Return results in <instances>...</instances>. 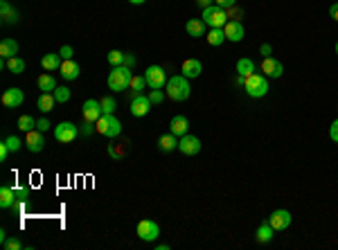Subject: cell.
Instances as JSON below:
<instances>
[{
  "instance_id": "cell-38",
  "label": "cell",
  "mask_w": 338,
  "mask_h": 250,
  "mask_svg": "<svg viewBox=\"0 0 338 250\" xmlns=\"http://www.w3.org/2000/svg\"><path fill=\"white\" fill-rule=\"evenodd\" d=\"M14 194H16V201H27L29 199L27 187H14Z\"/></svg>"
},
{
  "instance_id": "cell-32",
  "label": "cell",
  "mask_w": 338,
  "mask_h": 250,
  "mask_svg": "<svg viewBox=\"0 0 338 250\" xmlns=\"http://www.w3.org/2000/svg\"><path fill=\"white\" fill-rule=\"evenodd\" d=\"M18 129H20V131H25V133L34 131V129H36V119L32 115H20L18 117Z\"/></svg>"
},
{
  "instance_id": "cell-6",
  "label": "cell",
  "mask_w": 338,
  "mask_h": 250,
  "mask_svg": "<svg viewBox=\"0 0 338 250\" xmlns=\"http://www.w3.org/2000/svg\"><path fill=\"white\" fill-rule=\"evenodd\" d=\"M144 79H147V86L151 88V90H160V88L167 86V72L160 66H149L147 70H144Z\"/></svg>"
},
{
  "instance_id": "cell-14",
  "label": "cell",
  "mask_w": 338,
  "mask_h": 250,
  "mask_svg": "<svg viewBox=\"0 0 338 250\" xmlns=\"http://www.w3.org/2000/svg\"><path fill=\"white\" fill-rule=\"evenodd\" d=\"M262 70L266 72V77H273V79H278V77H282V75H284V66H282V61L273 59V56H264V61H262Z\"/></svg>"
},
{
  "instance_id": "cell-46",
  "label": "cell",
  "mask_w": 338,
  "mask_h": 250,
  "mask_svg": "<svg viewBox=\"0 0 338 250\" xmlns=\"http://www.w3.org/2000/svg\"><path fill=\"white\" fill-rule=\"evenodd\" d=\"M25 203H27V201H16L12 205V210L16 212V214H23V212H25Z\"/></svg>"
},
{
  "instance_id": "cell-10",
  "label": "cell",
  "mask_w": 338,
  "mask_h": 250,
  "mask_svg": "<svg viewBox=\"0 0 338 250\" xmlns=\"http://www.w3.org/2000/svg\"><path fill=\"white\" fill-rule=\"evenodd\" d=\"M178 151H180V153H185V155H196L201 151V140L196 138V135L185 133L183 138L178 140Z\"/></svg>"
},
{
  "instance_id": "cell-15",
  "label": "cell",
  "mask_w": 338,
  "mask_h": 250,
  "mask_svg": "<svg viewBox=\"0 0 338 250\" xmlns=\"http://www.w3.org/2000/svg\"><path fill=\"white\" fill-rule=\"evenodd\" d=\"M203 72V64L199 59H185L183 66H180V75L187 77V79H196V77H201Z\"/></svg>"
},
{
  "instance_id": "cell-55",
  "label": "cell",
  "mask_w": 338,
  "mask_h": 250,
  "mask_svg": "<svg viewBox=\"0 0 338 250\" xmlns=\"http://www.w3.org/2000/svg\"><path fill=\"white\" fill-rule=\"evenodd\" d=\"M336 54H338V43H336Z\"/></svg>"
},
{
  "instance_id": "cell-23",
  "label": "cell",
  "mask_w": 338,
  "mask_h": 250,
  "mask_svg": "<svg viewBox=\"0 0 338 250\" xmlns=\"http://www.w3.org/2000/svg\"><path fill=\"white\" fill-rule=\"evenodd\" d=\"M18 54V43L14 39H3L0 41V56L3 59H12Z\"/></svg>"
},
{
  "instance_id": "cell-37",
  "label": "cell",
  "mask_w": 338,
  "mask_h": 250,
  "mask_svg": "<svg viewBox=\"0 0 338 250\" xmlns=\"http://www.w3.org/2000/svg\"><path fill=\"white\" fill-rule=\"evenodd\" d=\"M54 97H56V102H59V104H66L68 100H70V90H68L66 86H59L54 90Z\"/></svg>"
},
{
  "instance_id": "cell-2",
  "label": "cell",
  "mask_w": 338,
  "mask_h": 250,
  "mask_svg": "<svg viewBox=\"0 0 338 250\" xmlns=\"http://www.w3.org/2000/svg\"><path fill=\"white\" fill-rule=\"evenodd\" d=\"M167 97L169 100H174V102H185V100H190V92H192V88H190V79L183 75H174L171 79H167Z\"/></svg>"
},
{
  "instance_id": "cell-56",
  "label": "cell",
  "mask_w": 338,
  "mask_h": 250,
  "mask_svg": "<svg viewBox=\"0 0 338 250\" xmlns=\"http://www.w3.org/2000/svg\"><path fill=\"white\" fill-rule=\"evenodd\" d=\"M336 3H338V0H336Z\"/></svg>"
},
{
  "instance_id": "cell-18",
  "label": "cell",
  "mask_w": 338,
  "mask_h": 250,
  "mask_svg": "<svg viewBox=\"0 0 338 250\" xmlns=\"http://www.w3.org/2000/svg\"><path fill=\"white\" fill-rule=\"evenodd\" d=\"M61 77H64L66 81H75L77 77H79V72H81V68H79V64H75L72 59H66L64 64H61Z\"/></svg>"
},
{
  "instance_id": "cell-47",
  "label": "cell",
  "mask_w": 338,
  "mask_h": 250,
  "mask_svg": "<svg viewBox=\"0 0 338 250\" xmlns=\"http://www.w3.org/2000/svg\"><path fill=\"white\" fill-rule=\"evenodd\" d=\"M9 151H12V149L7 147V142H3V144H0V160H3V163H5V160H7Z\"/></svg>"
},
{
  "instance_id": "cell-35",
  "label": "cell",
  "mask_w": 338,
  "mask_h": 250,
  "mask_svg": "<svg viewBox=\"0 0 338 250\" xmlns=\"http://www.w3.org/2000/svg\"><path fill=\"white\" fill-rule=\"evenodd\" d=\"M106 59H108V64H111L113 68H115V66H124V52H119V50H111V52H108V56H106Z\"/></svg>"
},
{
  "instance_id": "cell-22",
  "label": "cell",
  "mask_w": 338,
  "mask_h": 250,
  "mask_svg": "<svg viewBox=\"0 0 338 250\" xmlns=\"http://www.w3.org/2000/svg\"><path fill=\"white\" fill-rule=\"evenodd\" d=\"M54 104H56L54 92H41L39 100H36V106H39L41 113H50L52 108H54Z\"/></svg>"
},
{
  "instance_id": "cell-50",
  "label": "cell",
  "mask_w": 338,
  "mask_h": 250,
  "mask_svg": "<svg viewBox=\"0 0 338 250\" xmlns=\"http://www.w3.org/2000/svg\"><path fill=\"white\" fill-rule=\"evenodd\" d=\"M329 16H331V18H334L336 23H338V3H334V5H331V7H329Z\"/></svg>"
},
{
  "instance_id": "cell-49",
  "label": "cell",
  "mask_w": 338,
  "mask_h": 250,
  "mask_svg": "<svg viewBox=\"0 0 338 250\" xmlns=\"http://www.w3.org/2000/svg\"><path fill=\"white\" fill-rule=\"evenodd\" d=\"M124 66H127V68H133V66H135V56H133V54H124Z\"/></svg>"
},
{
  "instance_id": "cell-9",
  "label": "cell",
  "mask_w": 338,
  "mask_h": 250,
  "mask_svg": "<svg viewBox=\"0 0 338 250\" xmlns=\"http://www.w3.org/2000/svg\"><path fill=\"white\" fill-rule=\"evenodd\" d=\"M151 100H149L147 95H135L133 100H131V115L133 117H144V115H149V111H151Z\"/></svg>"
},
{
  "instance_id": "cell-3",
  "label": "cell",
  "mask_w": 338,
  "mask_h": 250,
  "mask_svg": "<svg viewBox=\"0 0 338 250\" xmlns=\"http://www.w3.org/2000/svg\"><path fill=\"white\" fill-rule=\"evenodd\" d=\"M243 88H246L248 97H253V100H259V97H266L268 92V79L264 75H257V72H253V75L246 77V83H243Z\"/></svg>"
},
{
  "instance_id": "cell-16",
  "label": "cell",
  "mask_w": 338,
  "mask_h": 250,
  "mask_svg": "<svg viewBox=\"0 0 338 250\" xmlns=\"http://www.w3.org/2000/svg\"><path fill=\"white\" fill-rule=\"evenodd\" d=\"M81 113H84V119H88V122H95V124H97V119L104 115L102 104L97 100H88L84 104V108H81Z\"/></svg>"
},
{
  "instance_id": "cell-43",
  "label": "cell",
  "mask_w": 338,
  "mask_h": 250,
  "mask_svg": "<svg viewBox=\"0 0 338 250\" xmlns=\"http://www.w3.org/2000/svg\"><path fill=\"white\" fill-rule=\"evenodd\" d=\"M36 129H39L41 133H45V131H50V119H36Z\"/></svg>"
},
{
  "instance_id": "cell-48",
  "label": "cell",
  "mask_w": 338,
  "mask_h": 250,
  "mask_svg": "<svg viewBox=\"0 0 338 250\" xmlns=\"http://www.w3.org/2000/svg\"><path fill=\"white\" fill-rule=\"evenodd\" d=\"M108 155H111V158H122V151H117L115 144H108Z\"/></svg>"
},
{
  "instance_id": "cell-30",
  "label": "cell",
  "mask_w": 338,
  "mask_h": 250,
  "mask_svg": "<svg viewBox=\"0 0 338 250\" xmlns=\"http://www.w3.org/2000/svg\"><path fill=\"white\" fill-rule=\"evenodd\" d=\"M255 72V61H251V59H239L237 61V75H241V77H248V75H253Z\"/></svg>"
},
{
  "instance_id": "cell-39",
  "label": "cell",
  "mask_w": 338,
  "mask_h": 250,
  "mask_svg": "<svg viewBox=\"0 0 338 250\" xmlns=\"http://www.w3.org/2000/svg\"><path fill=\"white\" fill-rule=\"evenodd\" d=\"M5 142H7V147H9V149H12V151H14V153H16V151L20 149V140L16 138V135H9V138H7V140H5Z\"/></svg>"
},
{
  "instance_id": "cell-5",
  "label": "cell",
  "mask_w": 338,
  "mask_h": 250,
  "mask_svg": "<svg viewBox=\"0 0 338 250\" xmlns=\"http://www.w3.org/2000/svg\"><path fill=\"white\" fill-rule=\"evenodd\" d=\"M97 131L106 138H117L122 133V122L115 115H102L97 119Z\"/></svg>"
},
{
  "instance_id": "cell-13",
  "label": "cell",
  "mask_w": 338,
  "mask_h": 250,
  "mask_svg": "<svg viewBox=\"0 0 338 250\" xmlns=\"http://www.w3.org/2000/svg\"><path fill=\"white\" fill-rule=\"evenodd\" d=\"M23 102H25V95H23V90H20V88H7V90L3 92V106L18 108Z\"/></svg>"
},
{
  "instance_id": "cell-29",
  "label": "cell",
  "mask_w": 338,
  "mask_h": 250,
  "mask_svg": "<svg viewBox=\"0 0 338 250\" xmlns=\"http://www.w3.org/2000/svg\"><path fill=\"white\" fill-rule=\"evenodd\" d=\"M39 88L43 92H54L59 86H56V79L52 75H41L39 77Z\"/></svg>"
},
{
  "instance_id": "cell-40",
  "label": "cell",
  "mask_w": 338,
  "mask_h": 250,
  "mask_svg": "<svg viewBox=\"0 0 338 250\" xmlns=\"http://www.w3.org/2000/svg\"><path fill=\"white\" fill-rule=\"evenodd\" d=\"M3 246L7 248V250H18V248H23V243H20V239L14 237V239H7V241H5Z\"/></svg>"
},
{
  "instance_id": "cell-21",
  "label": "cell",
  "mask_w": 338,
  "mask_h": 250,
  "mask_svg": "<svg viewBox=\"0 0 338 250\" xmlns=\"http://www.w3.org/2000/svg\"><path fill=\"white\" fill-rule=\"evenodd\" d=\"M14 203H16V194H14V187L3 185V187H0V207H3V210H12Z\"/></svg>"
},
{
  "instance_id": "cell-36",
  "label": "cell",
  "mask_w": 338,
  "mask_h": 250,
  "mask_svg": "<svg viewBox=\"0 0 338 250\" xmlns=\"http://www.w3.org/2000/svg\"><path fill=\"white\" fill-rule=\"evenodd\" d=\"M95 131H97V124L95 122H88V119H84V124H79V135H84V138L93 135Z\"/></svg>"
},
{
  "instance_id": "cell-42",
  "label": "cell",
  "mask_w": 338,
  "mask_h": 250,
  "mask_svg": "<svg viewBox=\"0 0 338 250\" xmlns=\"http://www.w3.org/2000/svg\"><path fill=\"white\" fill-rule=\"evenodd\" d=\"M59 54H61V59L66 61V59H72V56H75V50H72L70 45H64V48L59 50Z\"/></svg>"
},
{
  "instance_id": "cell-31",
  "label": "cell",
  "mask_w": 338,
  "mask_h": 250,
  "mask_svg": "<svg viewBox=\"0 0 338 250\" xmlns=\"http://www.w3.org/2000/svg\"><path fill=\"white\" fill-rule=\"evenodd\" d=\"M7 70L14 72V75H23V72H25V61L20 59V56H12V59H7Z\"/></svg>"
},
{
  "instance_id": "cell-11",
  "label": "cell",
  "mask_w": 338,
  "mask_h": 250,
  "mask_svg": "<svg viewBox=\"0 0 338 250\" xmlns=\"http://www.w3.org/2000/svg\"><path fill=\"white\" fill-rule=\"evenodd\" d=\"M268 223L273 226L275 232H282L291 226V212L289 210H275L273 214L268 216Z\"/></svg>"
},
{
  "instance_id": "cell-24",
  "label": "cell",
  "mask_w": 338,
  "mask_h": 250,
  "mask_svg": "<svg viewBox=\"0 0 338 250\" xmlns=\"http://www.w3.org/2000/svg\"><path fill=\"white\" fill-rule=\"evenodd\" d=\"M0 16H3V23L12 25V23H16V20H18V12H16V9H12V5H9L7 0H3V3H0Z\"/></svg>"
},
{
  "instance_id": "cell-19",
  "label": "cell",
  "mask_w": 338,
  "mask_h": 250,
  "mask_svg": "<svg viewBox=\"0 0 338 250\" xmlns=\"http://www.w3.org/2000/svg\"><path fill=\"white\" fill-rule=\"evenodd\" d=\"M169 129L176 138H183V135L187 133V129H190V119H187L185 115H174L171 122H169Z\"/></svg>"
},
{
  "instance_id": "cell-26",
  "label": "cell",
  "mask_w": 338,
  "mask_h": 250,
  "mask_svg": "<svg viewBox=\"0 0 338 250\" xmlns=\"http://www.w3.org/2000/svg\"><path fill=\"white\" fill-rule=\"evenodd\" d=\"M273 232H275V230H273V226H270L268 221H264L262 226L257 228V232H255V239H257L259 243H268L270 239H273Z\"/></svg>"
},
{
  "instance_id": "cell-7",
  "label": "cell",
  "mask_w": 338,
  "mask_h": 250,
  "mask_svg": "<svg viewBox=\"0 0 338 250\" xmlns=\"http://www.w3.org/2000/svg\"><path fill=\"white\" fill-rule=\"evenodd\" d=\"M135 232H138V237L142 239V241H156L160 234V226L153 218H142V221L138 223V228H135Z\"/></svg>"
},
{
  "instance_id": "cell-33",
  "label": "cell",
  "mask_w": 338,
  "mask_h": 250,
  "mask_svg": "<svg viewBox=\"0 0 338 250\" xmlns=\"http://www.w3.org/2000/svg\"><path fill=\"white\" fill-rule=\"evenodd\" d=\"M100 104H102L104 115H113V113H115V108H117V102L113 100V97H102Z\"/></svg>"
},
{
  "instance_id": "cell-53",
  "label": "cell",
  "mask_w": 338,
  "mask_h": 250,
  "mask_svg": "<svg viewBox=\"0 0 338 250\" xmlns=\"http://www.w3.org/2000/svg\"><path fill=\"white\" fill-rule=\"evenodd\" d=\"M235 83H237V86H243V83H246V77L237 75V77H235Z\"/></svg>"
},
{
  "instance_id": "cell-51",
  "label": "cell",
  "mask_w": 338,
  "mask_h": 250,
  "mask_svg": "<svg viewBox=\"0 0 338 250\" xmlns=\"http://www.w3.org/2000/svg\"><path fill=\"white\" fill-rule=\"evenodd\" d=\"M196 5H199L201 9H205V7H210V5H214V0H196Z\"/></svg>"
},
{
  "instance_id": "cell-20",
  "label": "cell",
  "mask_w": 338,
  "mask_h": 250,
  "mask_svg": "<svg viewBox=\"0 0 338 250\" xmlns=\"http://www.w3.org/2000/svg\"><path fill=\"white\" fill-rule=\"evenodd\" d=\"M205 27H207V25L203 23V18H190L185 23V32L190 34V36H194V39L205 36Z\"/></svg>"
},
{
  "instance_id": "cell-17",
  "label": "cell",
  "mask_w": 338,
  "mask_h": 250,
  "mask_svg": "<svg viewBox=\"0 0 338 250\" xmlns=\"http://www.w3.org/2000/svg\"><path fill=\"white\" fill-rule=\"evenodd\" d=\"M27 149L32 151V153H41L43 151V147H45V140H43V133L39 131V129H34V131H29L27 133Z\"/></svg>"
},
{
  "instance_id": "cell-54",
  "label": "cell",
  "mask_w": 338,
  "mask_h": 250,
  "mask_svg": "<svg viewBox=\"0 0 338 250\" xmlns=\"http://www.w3.org/2000/svg\"><path fill=\"white\" fill-rule=\"evenodd\" d=\"M129 3H131V5H144L147 0H129Z\"/></svg>"
},
{
  "instance_id": "cell-8",
  "label": "cell",
  "mask_w": 338,
  "mask_h": 250,
  "mask_svg": "<svg viewBox=\"0 0 338 250\" xmlns=\"http://www.w3.org/2000/svg\"><path fill=\"white\" fill-rule=\"evenodd\" d=\"M79 135V127L77 124H72V122H61V124H56L54 127V138L59 140V142H72V140Z\"/></svg>"
},
{
  "instance_id": "cell-28",
  "label": "cell",
  "mask_w": 338,
  "mask_h": 250,
  "mask_svg": "<svg viewBox=\"0 0 338 250\" xmlns=\"http://www.w3.org/2000/svg\"><path fill=\"white\" fill-rule=\"evenodd\" d=\"M158 147H160V151H174V149H178V140H176V135H174V133L160 135Z\"/></svg>"
},
{
  "instance_id": "cell-45",
  "label": "cell",
  "mask_w": 338,
  "mask_h": 250,
  "mask_svg": "<svg viewBox=\"0 0 338 250\" xmlns=\"http://www.w3.org/2000/svg\"><path fill=\"white\" fill-rule=\"evenodd\" d=\"M214 5H219V7H223V9H230V7L237 5V0H214Z\"/></svg>"
},
{
  "instance_id": "cell-25",
  "label": "cell",
  "mask_w": 338,
  "mask_h": 250,
  "mask_svg": "<svg viewBox=\"0 0 338 250\" xmlns=\"http://www.w3.org/2000/svg\"><path fill=\"white\" fill-rule=\"evenodd\" d=\"M207 43L212 45V48H219V45L226 43V32H223V27H210V34L205 36Z\"/></svg>"
},
{
  "instance_id": "cell-12",
  "label": "cell",
  "mask_w": 338,
  "mask_h": 250,
  "mask_svg": "<svg viewBox=\"0 0 338 250\" xmlns=\"http://www.w3.org/2000/svg\"><path fill=\"white\" fill-rule=\"evenodd\" d=\"M223 32H226V39L232 41V43H239V41L246 36V27H243L241 20H228L226 27H223Z\"/></svg>"
},
{
  "instance_id": "cell-27",
  "label": "cell",
  "mask_w": 338,
  "mask_h": 250,
  "mask_svg": "<svg viewBox=\"0 0 338 250\" xmlns=\"http://www.w3.org/2000/svg\"><path fill=\"white\" fill-rule=\"evenodd\" d=\"M61 54H45L43 59H41V66H43V70H48V72H52V70H59L61 68Z\"/></svg>"
},
{
  "instance_id": "cell-1",
  "label": "cell",
  "mask_w": 338,
  "mask_h": 250,
  "mask_svg": "<svg viewBox=\"0 0 338 250\" xmlns=\"http://www.w3.org/2000/svg\"><path fill=\"white\" fill-rule=\"evenodd\" d=\"M131 79H133V72H131V68H127V66H115L111 72H108V88H111L113 92H124V90H129L131 88Z\"/></svg>"
},
{
  "instance_id": "cell-44",
  "label": "cell",
  "mask_w": 338,
  "mask_h": 250,
  "mask_svg": "<svg viewBox=\"0 0 338 250\" xmlns=\"http://www.w3.org/2000/svg\"><path fill=\"white\" fill-rule=\"evenodd\" d=\"M329 138L334 140V142H338V119H334L329 127Z\"/></svg>"
},
{
  "instance_id": "cell-52",
  "label": "cell",
  "mask_w": 338,
  "mask_h": 250,
  "mask_svg": "<svg viewBox=\"0 0 338 250\" xmlns=\"http://www.w3.org/2000/svg\"><path fill=\"white\" fill-rule=\"evenodd\" d=\"M259 52H262V54H264V56H268V54H270V52H273V48H270V45H268V43H264V45H262V48H259Z\"/></svg>"
},
{
  "instance_id": "cell-34",
  "label": "cell",
  "mask_w": 338,
  "mask_h": 250,
  "mask_svg": "<svg viewBox=\"0 0 338 250\" xmlns=\"http://www.w3.org/2000/svg\"><path fill=\"white\" fill-rule=\"evenodd\" d=\"M144 86H147V79H144V77L133 75V79H131V92H133V97L140 95V92L144 90Z\"/></svg>"
},
{
  "instance_id": "cell-4",
  "label": "cell",
  "mask_w": 338,
  "mask_h": 250,
  "mask_svg": "<svg viewBox=\"0 0 338 250\" xmlns=\"http://www.w3.org/2000/svg\"><path fill=\"white\" fill-rule=\"evenodd\" d=\"M203 23L210 27H226L228 23V9L219 7V5H210L203 9Z\"/></svg>"
},
{
  "instance_id": "cell-41",
  "label": "cell",
  "mask_w": 338,
  "mask_h": 250,
  "mask_svg": "<svg viewBox=\"0 0 338 250\" xmlns=\"http://www.w3.org/2000/svg\"><path fill=\"white\" fill-rule=\"evenodd\" d=\"M149 100H151V104H160L165 100V92H163V88L160 90H151V95H149Z\"/></svg>"
}]
</instances>
